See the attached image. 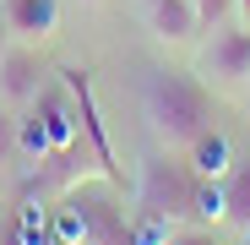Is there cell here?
Listing matches in <instances>:
<instances>
[{
  "label": "cell",
  "instance_id": "20",
  "mask_svg": "<svg viewBox=\"0 0 250 245\" xmlns=\"http://www.w3.org/2000/svg\"><path fill=\"white\" fill-rule=\"evenodd\" d=\"M60 245H65V240H60Z\"/></svg>",
  "mask_w": 250,
  "mask_h": 245
},
{
  "label": "cell",
  "instance_id": "2",
  "mask_svg": "<svg viewBox=\"0 0 250 245\" xmlns=\"http://www.w3.org/2000/svg\"><path fill=\"white\" fill-rule=\"evenodd\" d=\"M136 213L169 223V229L196 218V175H190L185 153L158 147V153H147L136 163Z\"/></svg>",
  "mask_w": 250,
  "mask_h": 245
},
{
  "label": "cell",
  "instance_id": "13",
  "mask_svg": "<svg viewBox=\"0 0 250 245\" xmlns=\"http://www.w3.org/2000/svg\"><path fill=\"white\" fill-rule=\"evenodd\" d=\"M190 6L201 11V27H207V33L223 27V22H234V0H190Z\"/></svg>",
  "mask_w": 250,
  "mask_h": 245
},
{
  "label": "cell",
  "instance_id": "11",
  "mask_svg": "<svg viewBox=\"0 0 250 245\" xmlns=\"http://www.w3.org/2000/svg\"><path fill=\"white\" fill-rule=\"evenodd\" d=\"M44 223V218H38ZM0 245H38V229L22 213H0Z\"/></svg>",
  "mask_w": 250,
  "mask_h": 245
},
{
  "label": "cell",
  "instance_id": "6",
  "mask_svg": "<svg viewBox=\"0 0 250 245\" xmlns=\"http://www.w3.org/2000/svg\"><path fill=\"white\" fill-rule=\"evenodd\" d=\"M142 22L152 33V44H163V49H190L207 33L201 11L190 6V0H152V6H142Z\"/></svg>",
  "mask_w": 250,
  "mask_h": 245
},
{
  "label": "cell",
  "instance_id": "19",
  "mask_svg": "<svg viewBox=\"0 0 250 245\" xmlns=\"http://www.w3.org/2000/svg\"><path fill=\"white\" fill-rule=\"evenodd\" d=\"M245 88H250V82H245Z\"/></svg>",
  "mask_w": 250,
  "mask_h": 245
},
{
  "label": "cell",
  "instance_id": "16",
  "mask_svg": "<svg viewBox=\"0 0 250 245\" xmlns=\"http://www.w3.org/2000/svg\"><path fill=\"white\" fill-rule=\"evenodd\" d=\"M38 245H60V240L49 234V218H44V223H38Z\"/></svg>",
  "mask_w": 250,
  "mask_h": 245
},
{
  "label": "cell",
  "instance_id": "10",
  "mask_svg": "<svg viewBox=\"0 0 250 245\" xmlns=\"http://www.w3.org/2000/svg\"><path fill=\"white\" fill-rule=\"evenodd\" d=\"M22 169V114L0 98V180H17Z\"/></svg>",
  "mask_w": 250,
  "mask_h": 245
},
{
  "label": "cell",
  "instance_id": "14",
  "mask_svg": "<svg viewBox=\"0 0 250 245\" xmlns=\"http://www.w3.org/2000/svg\"><path fill=\"white\" fill-rule=\"evenodd\" d=\"M11 38H17V33H11V17H6V0H0V55L11 49Z\"/></svg>",
  "mask_w": 250,
  "mask_h": 245
},
{
  "label": "cell",
  "instance_id": "18",
  "mask_svg": "<svg viewBox=\"0 0 250 245\" xmlns=\"http://www.w3.org/2000/svg\"><path fill=\"white\" fill-rule=\"evenodd\" d=\"M142 6H152V0H136V11H142Z\"/></svg>",
  "mask_w": 250,
  "mask_h": 245
},
{
  "label": "cell",
  "instance_id": "5",
  "mask_svg": "<svg viewBox=\"0 0 250 245\" xmlns=\"http://www.w3.org/2000/svg\"><path fill=\"white\" fill-rule=\"evenodd\" d=\"M60 82L71 88V98H76V114H82V136L93 142V153H98V169L109 175V180H120V163H114V142H109V131H104V114H98V93H93V76L82 71V66H65L60 71Z\"/></svg>",
  "mask_w": 250,
  "mask_h": 245
},
{
  "label": "cell",
  "instance_id": "7",
  "mask_svg": "<svg viewBox=\"0 0 250 245\" xmlns=\"http://www.w3.org/2000/svg\"><path fill=\"white\" fill-rule=\"evenodd\" d=\"M185 163H190L196 180H223V175L234 169V142H229L218 126H207V131L185 147Z\"/></svg>",
  "mask_w": 250,
  "mask_h": 245
},
{
  "label": "cell",
  "instance_id": "1",
  "mask_svg": "<svg viewBox=\"0 0 250 245\" xmlns=\"http://www.w3.org/2000/svg\"><path fill=\"white\" fill-rule=\"evenodd\" d=\"M142 120H147V131H152L158 147L185 153L207 126H212V93H207L201 76L158 66V71L142 76Z\"/></svg>",
  "mask_w": 250,
  "mask_h": 245
},
{
  "label": "cell",
  "instance_id": "4",
  "mask_svg": "<svg viewBox=\"0 0 250 245\" xmlns=\"http://www.w3.org/2000/svg\"><path fill=\"white\" fill-rule=\"evenodd\" d=\"M49 88V60L33 38H11V49L0 55V98H6L17 114L33 109V98Z\"/></svg>",
  "mask_w": 250,
  "mask_h": 245
},
{
  "label": "cell",
  "instance_id": "12",
  "mask_svg": "<svg viewBox=\"0 0 250 245\" xmlns=\"http://www.w3.org/2000/svg\"><path fill=\"white\" fill-rule=\"evenodd\" d=\"M163 245H223V234L212 223H180V229H169Z\"/></svg>",
  "mask_w": 250,
  "mask_h": 245
},
{
  "label": "cell",
  "instance_id": "15",
  "mask_svg": "<svg viewBox=\"0 0 250 245\" xmlns=\"http://www.w3.org/2000/svg\"><path fill=\"white\" fill-rule=\"evenodd\" d=\"M234 22H239V27H250V0H234Z\"/></svg>",
  "mask_w": 250,
  "mask_h": 245
},
{
  "label": "cell",
  "instance_id": "3",
  "mask_svg": "<svg viewBox=\"0 0 250 245\" xmlns=\"http://www.w3.org/2000/svg\"><path fill=\"white\" fill-rule=\"evenodd\" d=\"M196 76L207 82V88H218V93L245 88V82H250V27H239V22L212 27V44L201 49Z\"/></svg>",
  "mask_w": 250,
  "mask_h": 245
},
{
  "label": "cell",
  "instance_id": "8",
  "mask_svg": "<svg viewBox=\"0 0 250 245\" xmlns=\"http://www.w3.org/2000/svg\"><path fill=\"white\" fill-rule=\"evenodd\" d=\"M6 17H11V33L17 38H44L60 27V0H6Z\"/></svg>",
  "mask_w": 250,
  "mask_h": 245
},
{
  "label": "cell",
  "instance_id": "17",
  "mask_svg": "<svg viewBox=\"0 0 250 245\" xmlns=\"http://www.w3.org/2000/svg\"><path fill=\"white\" fill-rule=\"evenodd\" d=\"M71 6H82V11H93V6H104V0H71Z\"/></svg>",
  "mask_w": 250,
  "mask_h": 245
},
{
  "label": "cell",
  "instance_id": "9",
  "mask_svg": "<svg viewBox=\"0 0 250 245\" xmlns=\"http://www.w3.org/2000/svg\"><path fill=\"white\" fill-rule=\"evenodd\" d=\"M223 223L250 234V158H234V169L223 175Z\"/></svg>",
  "mask_w": 250,
  "mask_h": 245
}]
</instances>
